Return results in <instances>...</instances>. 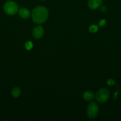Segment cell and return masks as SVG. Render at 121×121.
<instances>
[{
    "label": "cell",
    "instance_id": "obj_4",
    "mask_svg": "<svg viewBox=\"0 0 121 121\" xmlns=\"http://www.w3.org/2000/svg\"><path fill=\"white\" fill-rule=\"evenodd\" d=\"M98 113V105L96 102H92L88 105L87 115L90 118H95Z\"/></svg>",
    "mask_w": 121,
    "mask_h": 121
},
{
    "label": "cell",
    "instance_id": "obj_10",
    "mask_svg": "<svg viewBox=\"0 0 121 121\" xmlns=\"http://www.w3.org/2000/svg\"><path fill=\"white\" fill-rule=\"evenodd\" d=\"M98 26L97 25H91L90 27H89L88 30L89 31L90 33H96L97 32V31L98 30Z\"/></svg>",
    "mask_w": 121,
    "mask_h": 121
},
{
    "label": "cell",
    "instance_id": "obj_3",
    "mask_svg": "<svg viewBox=\"0 0 121 121\" xmlns=\"http://www.w3.org/2000/svg\"><path fill=\"white\" fill-rule=\"evenodd\" d=\"M109 98V92L106 89H101L96 95V100L99 103H104L108 100Z\"/></svg>",
    "mask_w": 121,
    "mask_h": 121
},
{
    "label": "cell",
    "instance_id": "obj_5",
    "mask_svg": "<svg viewBox=\"0 0 121 121\" xmlns=\"http://www.w3.org/2000/svg\"><path fill=\"white\" fill-rule=\"evenodd\" d=\"M43 28L40 26H36V27H34L33 30V32H32V34H33V37L36 39H39L41 38L43 35Z\"/></svg>",
    "mask_w": 121,
    "mask_h": 121
},
{
    "label": "cell",
    "instance_id": "obj_6",
    "mask_svg": "<svg viewBox=\"0 0 121 121\" xmlns=\"http://www.w3.org/2000/svg\"><path fill=\"white\" fill-rule=\"evenodd\" d=\"M103 2V0H88V7L91 9H96L100 7Z\"/></svg>",
    "mask_w": 121,
    "mask_h": 121
},
{
    "label": "cell",
    "instance_id": "obj_1",
    "mask_svg": "<svg viewBox=\"0 0 121 121\" xmlns=\"http://www.w3.org/2000/svg\"><path fill=\"white\" fill-rule=\"evenodd\" d=\"M48 17V11L43 6L37 7L33 9L32 14V20L36 24L45 22Z\"/></svg>",
    "mask_w": 121,
    "mask_h": 121
},
{
    "label": "cell",
    "instance_id": "obj_9",
    "mask_svg": "<svg viewBox=\"0 0 121 121\" xmlns=\"http://www.w3.org/2000/svg\"><path fill=\"white\" fill-rule=\"evenodd\" d=\"M21 94V91L19 87H14L11 91V95L14 98H18Z\"/></svg>",
    "mask_w": 121,
    "mask_h": 121
},
{
    "label": "cell",
    "instance_id": "obj_14",
    "mask_svg": "<svg viewBox=\"0 0 121 121\" xmlns=\"http://www.w3.org/2000/svg\"><path fill=\"white\" fill-rule=\"evenodd\" d=\"M41 1H45V0H41Z\"/></svg>",
    "mask_w": 121,
    "mask_h": 121
},
{
    "label": "cell",
    "instance_id": "obj_8",
    "mask_svg": "<svg viewBox=\"0 0 121 121\" xmlns=\"http://www.w3.org/2000/svg\"><path fill=\"white\" fill-rule=\"evenodd\" d=\"M83 98L87 101H91L94 98V94L91 91H86L83 94Z\"/></svg>",
    "mask_w": 121,
    "mask_h": 121
},
{
    "label": "cell",
    "instance_id": "obj_11",
    "mask_svg": "<svg viewBox=\"0 0 121 121\" xmlns=\"http://www.w3.org/2000/svg\"><path fill=\"white\" fill-rule=\"evenodd\" d=\"M25 47H26V50H30L33 47V43L31 42L30 41H27L25 44Z\"/></svg>",
    "mask_w": 121,
    "mask_h": 121
},
{
    "label": "cell",
    "instance_id": "obj_2",
    "mask_svg": "<svg viewBox=\"0 0 121 121\" xmlns=\"http://www.w3.org/2000/svg\"><path fill=\"white\" fill-rule=\"evenodd\" d=\"M3 8L4 11L6 14L9 15H13L17 13L19 6L14 1H8L4 4Z\"/></svg>",
    "mask_w": 121,
    "mask_h": 121
},
{
    "label": "cell",
    "instance_id": "obj_13",
    "mask_svg": "<svg viewBox=\"0 0 121 121\" xmlns=\"http://www.w3.org/2000/svg\"><path fill=\"white\" fill-rule=\"evenodd\" d=\"M105 24H106V21L104 20H101V21L99 22V25L100 26H103Z\"/></svg>",
    "mask_w": 121,
    "mask_h": 121
},
{
    "label": "cell",
    "instance_id": "obj_12",
    "mask_svg": "<svg viewBox=\"0 0 121 121\" xmlns=\"http://www.w3.org/2000/svg\"><path fill=\"white\" fill-rule=\"evenodd\" d=\"M106 10H107V8L105 6H102V7H101L100 11L102 12V13H104V12L106 11Z\"/></svg>",
    "mask_w": 121,
    "mask_h": 121
},
{
    "label": "cell",
    "instance_id": "obj_7",
    "mask_svg": "<svg viewBox=\"0 0 121 121\" xmlns=\"http://www.w3.org/2000/svg\"><path fill=\"white\" fill-rule=\"evenodd\" d=\"M19 15L24 19L28 18L30 16V11L28 9L26 8H21L19 10Z\"/></svg>",
    "mask_w": 121,
    "mask_h": 121
}]
</instances>
